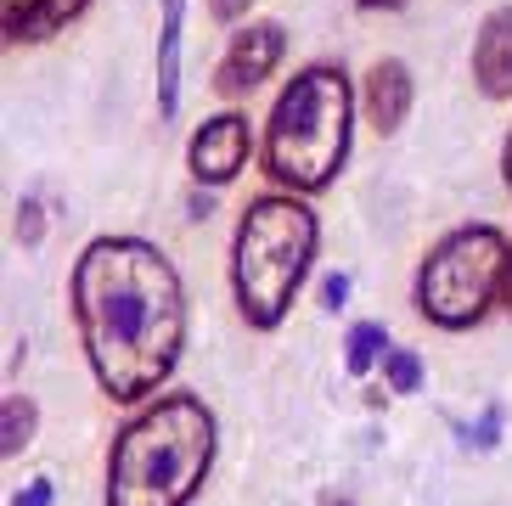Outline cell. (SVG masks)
I'll return each mask as SVG.
<instances>
[{
    "instance_id": "9c48e42d",
    "label": "cell",
    "mask_w": 512,
    "mask_h": 506,
    "mask_svg": "<svg viewBox=\"0 0 512 506\" xmlns=\"http://www.w3.org/2000/svg\"><path fill=\"white\" fill-rule=\"evenodd\" d=\"M473 85L490 102H512V6L484 12L479 34H473Z\"/></svg>"
},
{
    "instance_id": "e0dca14e",
    "label": "cell",
    "mask_w": 512,
    "mask_h": 506,
    "mask_svg": "<svg viewBox=\"0 0 512 506\" xmlns=\"http://www.w3.org/2000/svg\"><path fill=\"white\" fill-rule=\"evenodd\" d=\"M316 298H321V310H344L349 304V276L344 270H327V276H321V287H316Z\"/></svg>"
},
{
    "instance_id": "9a60e30c",
    "label": "cell",
    "mask_w": 512,
    "mask_h": 506,
    "mask_svg": "<svg viewBox=\"0 0 512 506\" xmlns=\"http://www.w3.org/2000/svg\"><path fill=\"white\" fill-rule=\"evenodd\" d=\"M12 237H17V248H40L46 242V209H40V197H17Z\"/></svg>"
},
{
    "instance_id": "ac0fdd59",
    "label": "cell",
    "mask_w": 512,
    "mask_h": 506,
    "mask_svg": "<svg viewBox=\"0 0 512 506\" xmlns=\"http://www.w3.org/2000/svg\"><path fill=\"white\" fill-rule=\"evenodd\" d=\"M462 439H467L473 450H490V445L501 439V411H484V417L473 422V433H462Z\"/></svg>"
},
{
    "instance_id": "7a4b0ae2",
    "label": "cell",
    "mask_w": 512,
    "mask_h": 506,
    "mask_svg": "<svg viewBox=\"0 0 512 506\" xmlns=\"http://www.w3.org/2000/svg\"><path fill=\"white\" fill-rule=\"evenodd\" d=\"M214 462V411L197 394H158L113 433L102 506H192Z\"/></svg>"
},
{
    "instance_id": "603a6c76",
    "label": "cell",
    "mask_w": 512,
    "mask_h": 506,
    "mask_svg": "<svg viewBox=\"0 0 512 506\" xmlns=\"http://www.w3.org/2000/svg\"><path fill=\"white\" fill-rule=\"evenodd\" d=\"M355 6H366V12H394V6H406V0H355Z\"/></svg>"
},
{
    "instance_id": "8992f818",
    "label": "cell",
    "mask_w": 512,
    "mask_h": 506,
    "mask_svg": "<svg viewBox=\"0 0 512 506\" xmlns=\"http://www.w3.org/2000/svg\"><path fill=\"white\" fill-rule=\"evenodd\" d=\"M248 158H254V130H248V119H242L237 107L203 119L192 130V141H186V169H192V180L203 192L231 186V180L248 169Z\"/></svg>"
},
{
    "instance_id": "2e32d148",
    "label": "cell",
    "mask_w": 512,
    "mask_h": 506,
    "mask_svg": "<svg viewBox=\"0 0 512 506\" xmlns=\"http://www.w3.org/2000/svg\"><path fill=\"white\" fill-rule=\"evenodd\" d=\"M40 6H46V0H0V29H6V40L23 45V29L34 23Z\"/></svg>"
},
{
    "instance_id": "5b68a950",
    "label": "cell",
    "mask_w": 512,
    "mask_h": 506,
    "mask_svg": "<svg viewBox=\"0 0 512 506\" xmlns=\"http://www.w3.org/2000/svg\"><path fill=\"white\" fill-rule=\"evenodd\" d=\"M507 248L496 225H462L451 237H439L422 253L417 282H411V304L422 321H434L439 332H467L501 304V282H507Z\"/></svg>"
},
{
    "instance_id": "cb8c5ba5",
    "label": "cell",
    "mask_w": 512,
    "mask_h": 506,
    "mask_svg": "<svg viewBox=\"0 0 512 506\" xmlns=\"http://www.w3.org/2000/svg\"><path fill=\"white\" fill-rule=\"evenodd\" d=\"M321 506H349V501H321Z\"/></svg>"
},
{
    "instance_id": "ffe728a7",
    "label": "cell",
    "mask_w": 512,
    "mask_h": 506,
    "mask_svg": "<svg viewBox=\"0 0 512 506\" xmlns=\"http://www.w3.org/2000/svg\"><path fill=\"white\" fill-rule=\"evenodd\" d=\"M248 6H254V0H209V17L214 23H242Z\"/></svg>"
},
{
    "instance_id": "7c38bea8",
    "label": "cell",
    "mask_w": 512,
    "mask_h": 506,
    "mask_svg": "<svg viewBox=\"0 0 512 506\" xmlns=\"http://www.w3.org/2000/svg\"><path fill=\"white\" fill-rule=\"evenodd\" d=\"M389 327L383 321H355V327L344 332V372L349 377H366L372 366H383V355H389Z\"/></svg>"
},
{
    "instance_id": "30bf717a",
    "label": "cell",
    "mask_w": 512,
    "mask_h": 506,
    "mask_svg": "<svg viewBox=\"0 0 512 506\" xmlns=\"http://www.w3.org/2000/svg\"><path fill=\"white\" fill-rule=\"evenodd\" d=\"M181 40H186V0H158V57H152V90L158 119L181 113Z\"/></svg>"
},
{
    "instance_id": "44dd1931",
    "label": "cell",
    "mask_w": 512,
    "mask_h": 506,
    "mask_svg": "<svg viewBox=\"0 0 512 506\" xmlns=\"http://www.w3.org/2000/svg\"><path fill=\"white\" fill-rule=\"evenodd\" d=\"M501 180H507V192H512V130H507V141H501Z\"/></svg>"
},
{
    "instance_id": "3957f363",
    "label": "cell",
    "mask_w": 512,
    "mask_h": 506,
    "mask_svg": "<svg viewBox=\"0 0 512 506\" xmlns=\"http://www.w3.org/2000/svg\"><path fill=\"white\" fill-rule=\"evenodd\" d=\"M355 85L344 68L310 62L287 74L276 90L271 119H265V175L276 192H327L349 164V135H355Z\"/></svg>"
},
{
    "instance_id": "52a82bcc",
    "label": "cell",
    "mask_w": 512,
    "mask_h": 506,
    "mask_svg": "<svg viewBox=\"0 0 512 506\" xmlns=\"http://www.w3.org/2000/svg\"><path fill=\"white\" fill-rule=\"evenodd\" d=\"M282 57H287V29L276 17H254V23H242L231 34L226 57L214 68V90L220 96H248V90H259L282 68Z\"/></svg>"
},
{
    "instance_id": "277c9868",
    "label": "cell",
    "mask_w": 512,
    "mask_h": 506,
    "mask_svg": "<svg viewBox=\"0 0 512 506\" xmlns=\"http://www.w3.org/2000/svg\"><path fill=\"white\" fill-rule=\"evenodd\" d=\"M321 220L299 192L248 197L237 231H231V298L254 332H276L299 298L304 276L316 265Z\"/></svg>"
},
{
    "instance_id": "8fae6325",
    "label": "cell",
    "mask_w": 512,
    "mask_h": 506,
    "mask_svg": "<svg viewBox=\"0 0 512 506\" xmlns=\"http://www.w3.org/2000/svg\"><path fill=\"white\" fill-rule=\"evenodd\" d=\"M34 428H40V405L29 400V394H6V400H0V456H6V462H17V456H23V450L34 445Z\"/></svg>"
},
{
    "instance_id": "5bb4252c",
    "label": "cell",
    "mask_w": 512,
    "mask_h": 506,
    "mask_svg": "<svg viewBox=\"0 0 512 506\" xmlns=\"http://www.w3.org/2000/svg\"><path fill=\"white\" fill-rule=\"evenodd\" d=\"M85 6H91V0H46V6L34 12V23L23 29V45H29V40H51V34L68 29V23H74L79 12H85Z\"/></svg>"
},
{
    "instance_id": "d6986e66",
    "label": "cell",
    "mask_w": 512,
    "mask_h": 506,
    "mask_svg": "<svg viewBox=\"0 0 512 506\" xmlns=\"http://www.w3.org/2000/svg\"><path fill=\"white\" fill-rule=\"evenodd\" d=\"M51 501H57V484H51V478H29V484L12 495V506H51Z\"/></svg>"
},
{
    "instance_id": "7402d4cb",
    "label": "cell",
    "mask_w": 512,
    "mask_h": 506,
    "mask_svg": "<svg viewBox=\"0 0 512 506\" xmlns=\"http://www.w3.org/2000/svg\"><path fill=\"white\" fill-rule=\"evenodd\" d=\"M501 310L512 315V248H507V282H501Z\"/></svg>"
},
{
    "instance_id": "4fadbf2b",
    "label": "cell",
    "mask_w": 512,
    "mask_h": 506,
    "mask_svg": "<svg viewBox=\"0 0 512 506\" xmlns=\"http://www.w3.org/2000/svg\"><path fill=\"white\" fill-rule=\"evenodd\" d=\"M422 377H428V366H422L417 349H400L394 343L389 355H383V383H389V394H417Z\"/></svg>"
},
{
    "instance_id": "ba28073f",
    "label": "cell",
    "mask_w": 512,
    "mask_h": 506,
    "mask_svg": "<svg viewBox=\"0 0 512 506\" xmlns=\"http://www.w3.org/2000/svg\"><path fill=\"white\" fill-rule=\"evenodd\" d=\"M361 119L372 124V135H394L411 119V102H417V79L400 57H377L361 74Z\"/></svg>"
},
{
    "instance_id": "6da1fadb",
    "label": "cell",
    "mask_w": 512,
    "mask_h": 506,
    "mask_svg": "<svg viewBox=\"0 0 512 506\" xmlns=\"http://www.w3.org/2000/svg\"><path fill=\"white\" fill-rule=\"evenodd\" d=\"M91 377L113 405H147L186 355V287L147 237H96L68 276Z\"/></svg>"
}]
</instances>
